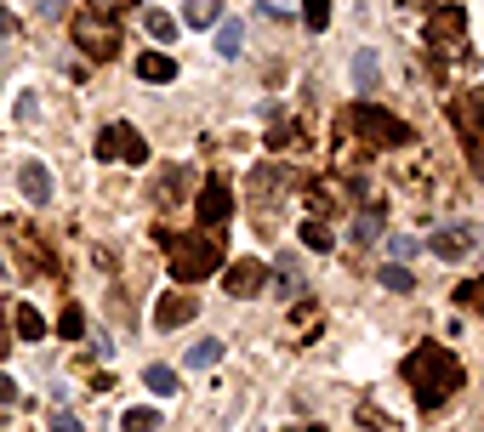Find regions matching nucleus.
Masks as SVG:
<instances>
[{"label":"nucleus","mask_w":484,"mask_h":432,"mask_svg":"<svg viewBox=\"0 0 484 432\" xmlns=\"http://www.w3.org/2000/svg\"><path fill=\"white\" fill-rule=\"evenodd\" d=\"M405 381L422 409H439L450 393H461V381H468V370H461V358L450 348H439V341H422L410 358H405Z\"/></svg>","instance_id":"obj_1"},{"label":"nucleus","mask_w":484,"mask_h":432,"mask_svg":"<svg viewBox=\"0 0 484 432\" xmlns=\"http://www.w3.org/2000/svg\"><path fill=\"white\" fill-rule=\"evenodd\" d=\"M154 240L165 245V256H172V279H183V285H200V279H212V273H222V245H217V233H165V228H154Z\"/></svg>","instance_id":"obj_2"},{"label":"nucleus","mask_w":484,"mask_h":432,"mask_svg":"<svg viewBox=\"0 0 484 432\" xmlns=\"http://www.w3.org/2000/svg\"><path fill=\"white\" fill-rule=\"evenodd\" d=\"M342 125H348L353 137L376 142V148H399V142H410V125L399 120V114H388V108H376V103H353L348 114H342Z\"/></svg>","instance_id":"obj_3"},{"label":"nucleus","mask_w":484,"mask_h":432,"mask_svg":"<svg viewBox=\"0 0 484 432\" xmlns=\"http://www.w3.org/2000/svg\"><path fill=\"white\" fill-rule=\"evenodd\" d=\"M194 211H200V228H205V233H217L228 216H234V193H228V182H222V177H212V182L200 188Z\"/></svg>","instance_id":"obj_4"},{"label":"nucleus","mask_w":484,"mask_h":432,"mask_svg":"<svg viewBox=\"0 0 484 432\" xmlns=\"http://www.w3.org/2000/svg\"><path fill=\"white\" fill-rule=\"evenodd\" d=\"M74 40H80V52H86L92 63H109V57H120V29L97 24V17H80V24H74Z\"/></svg>","instance_id":"obj_5"},{"label":"nucleus","mask_w":484,"mask_h":432,"mask_svg":"<svg viewBox=\"0 0 484 432\" xmlns=\"http://www.w3.org/2000/svg\"><path fill=\"white\" fill-rule=\"evenodd\" d=\"M200 319V301L194 296H177V290H165L154 301V330H183V324H194Z\"/></svg>","instance_id":"obj_6"},{"label":"nucleus","mask_w":484,"mask_h":432,"mask_svg":"<svg viewBox=\"0 0 484 432\" xmlns=\"http://www.w3.org/2000/svg\"><path fill=\"white\" fill-rule=\"evenodd\" d=\"M268 285V262H222V290L228 296H257Z\"/></svg>","instance_id":"obj_7"},{"label":"nucleus","mask_w":484,"mask_h":432,"mask_svg":"<svg viewBox=\"0 0 484 432\" xmlns=\"http://www.w3.org/2000/svg\"><path fill=\"white\" fill-rule=\"evenodd\" d=\"M450 120H456V132H461V148H468V165H479V97H456L450 103Z\"/></svg>","instance_id":"obj_8"},{"label":"nucleus","mask_w":484,"mask_h":432,"mask_svg":"<svg viewBox=\"0 0 484 432\" xmlns=\"http://www.w3.org/2000/svg\"><path fill=\"white\" fill-rule=\"evenodd\" d=\"M17 188H24L29 205H46L52 200V171L40 165V160H24V165H17Z\"/></svg>","instance_id":"obj_9"},{"label":"nucleus","mask_w":484,"mask_h":432,"mask_svg":"<svg viewBox=\"0 0 484 432\" xmlns=\"http://www.w3.org/2000/svg\"><path fill=\"white\" fill-rule=\"evenodd\" d=\"M461 29H468V12H461V6H445V12L433 17L428 40H433V46H439V40H450V46H468V34H461Z\"/></svg>","instance_id":"obj_10"},{"label":"nucleus","mask_w":484,"mask_h":432,"mask_svg":"<svg viewBox=\"0 0 484 432\" xmlns=\"http://www.w3.org/2000/svg\"><path fill=\"white\" fill-rule=\"evenodd\" d=\"M428 250L439 256V262H456V256H468V250H473V228H445V233H433Z\"/></svg>","instance_id":"obj_11"},{"label":"nucleus","mask_w":484,"mask_h":432,"mask_svg":"<svg viewBox=\"0 0 484 432\" xmlns=\"http://www.w3.org/2000/svg\"><path fill=\"white\" fill-rule=\"evenodd\" d=\"M137 80H149V85H172V80H177V63L165 57V52H143V57H137Z\"/></svg>","instance_id":"obj_12"},{"label":"nucleus","mask_w":484,"mask_h":432,"mask_svg":"<svg viewBox=\"0 0 484 432\" xmlns=\"http://www.w3.org/2000/svg\"><path fill=\"white\" fill-rule=\"evenodd\" d=\"M114 160H125V165H149V142H143V132H132V125H114Z\"/></svg>","instance_id":"obj_13"},{"label":"nucleus","mask_w":484,"mask_h":432,"mask_svg":"<svg viewBox=\"0 0 484 432\" xmlns=\"http://www.w3.org/2000/svg\"><path fill=\"white\" fill-rule=\"evenodd\" d=\"M376 74H382V63H376V52H353V92H360V97H370L376 85H382Z\"/></svg>","instance_id":"obj_14"},{"label":"nucleus","mask_w":484,"mask_h":432,"mask_svg":"<svg viewBox=\"0 0 484 432\" xmlns=\"http://www.w3.org/2000/svg\"><path fill=\"white\" fill-rule=\"evenodd\" d=\"M6 313H12V330H17V336H24V341H40V336H46V330H52V324H46V319H40V313L29 308V301H24V308H12V301H6Z\"/></svg>","instance_id":"obj_15"},{"label":"nucleus","mask_w":484,"mask_h":432,"mask_svg":"<svg viewBox=\"0 0 484 432\" xmlns=\"http://www.w3.org/2000/svg\"><path fill=\"white\" fill-rule=\"evenodd\" d=\"M217 52L222 57H240L245 52V24H240V17H217Z\"/></svg>","instance_id":"obj_16"},{"label":"nucleus","mask_w":484,"mask_h":432,"mask_svg":"<svg viewBox=\"0 0 484 432\" xmlns=\"http://www.w3.org/2000/svg\"><path fill=\"white\" fill-rule=\"evenodd\" d=\"M217 17H222V0H188L183 24H188V29H212Z\"/></svg>","instance_id":"obj_17"},{"label":"nucleus","mask_w":484,"mask_h":432,"mask_svg":"<svg viewBox=\"0 0 484 432\" xmlns=\"http://www.w3.org/2000/svg\"><path fill=\"white\" fill-rule=\"evenodd\" d=\"M143 24H149V34L160 40V46H172V40H177V29H183L177 17H172V12H160V6H149V12H143Z\"/></svg>","instance_id":"obj_18"},{"label":"nucleus","mask_w":484,"mask_h":432,"mask_svg":"<svg viewBox=\"0 0 484 432\" xmlns=\"http://www.w3.org/2000/svg\"><path fill=\"white\" fill-rule=\"evenodd\" d=\"M217 358H222V341H217V336H205V341H194V348H188L183 364H188V370H212Z\"/></svg>","instance_id":"obj_19"},{"label":"nucleus","mask_w":484,"mask_h":432,"mask_svg":"<svg viewBox=\"0 0 484 432\" xmlns=\"http://www.w3.org/2000/svg\"><path fill=\"white\" fill-rule=\"evenodd\" d=\"M120 432H160V409H149V404L125 409V416H120Z\"/></svg>","instance_id":"obj_20"},{"label":"nucleus","mask_w":484,"mask_h":432,"mask_svg":"<svg viewBox=\"0 0 484 432\" xmlns=\"http://www.w3.org/2000/svg\"><path fill=\"white\" fill-rule=\"evenodd\" d=\"M143 381H149V393H160V398H177V370H165V364H149V370H143Z\"/></svg>","instance_id":"obj_21"},{"label":"nucleus","mask_w":484,"mask_h":432,"mask_svg":"<svg viewBox=\"0 0 484 432\" xmlns=\"http://www.w3.org/2000/svg\"><path fill=\"white\" fill-rule=\"evenodd\" d=\"M302 245L308 250H336V233L320 222V216H308V222H302Z\"/></svg>","instance_id":"obj_22"},{"label":"nucleus","mask_w":484,"mask_h":432,"mask_svg":"<svg viewBox=\"0 0 484 432\" xmlns=\"http://www.w3.org/2000/svg\"><path fill=\"white\" fill-rule=\"evenodd\" d=\"M302 24H308V34H325L331 29V0H302Z\"/></svg>","instance_id":"obj_23"},{"label":"nucleus","mask_w":484,"mask_h":432,"mask_svg":"<svg viewBox=\"0 0 484 432\" xmlns=\"http://www.w3.org/2000/svg\"><path fill=\"white\" fill-rule=\"evenodd\" d=\"M57 336H63V341H80V336H86V313H80V308H63V313H57Z\"/></svg>","instance_id":"obj_24"},{"label":"nucleus","mask_w":484,"mask_h":432,"mask_svg":"<svg viewBox=\"0 0 484 432\" xmlns=\"http://www.w3.org/2000/svg\"><path fill=\"white\" fill-rule=\"evenodd\" d=\"M336 200H342V188H336V182H325V177L308 182V205H313V211H331Z\"/></svg>","instance_id":"obj_25"},{"label":"nucleus","mask_w":484,"mask_h":432,"mask_svg":"<svg viewBox=\"0 0 484 432\" xmlns=\"http://www.w3.org/2000/svg\"><path fill=\"white\" fill-rule=\"evenodd\" d=\"M376 233H382V211H360V222H353V245H370Z\"/></svg>","instance_id":"obj_26"},{"label":"nucleus","mask_w":484,"mask_h":432,"mask_svg":"<svg viewBox=\"0 0 484 432\" xmlns=\"http://www.w3.org/2000/svg\"><path fill=\"white\" fill-rule=\"evenodd\" d=\"M376 279H382L388 290H410V285H416V279H410V268H393V262H382V268H376Z\"/></svg>","instance_id":"obj_27"},{"label":"nucleus","mask_w":484,"mask_h":432,"mask_svg":"<svg viewBox=\"0 0 484 432\" xmlns=\"http://www.w3.org/2000/svg\"><path fill=\"white\" fill-rule=\"evenodd\" d=\"M280 290L297 296V256H280Z\"/></svg>","instance_id":"obj_28"},{"label":"nucleus","mask_w":484,"mask_h":432,"mask_svg":"<svg viewBox=\"0 0 484 432\" xmlns=\"http://www.w3.org/2000/svg\"><path fill=\"white\" fill-rule=\"evenodd\" d=\"M114 148H120V142H114V125H103L97 142H92V154H97V160H114Z\"/></svg>","instance_id":"obj_29"},{"label":"nucleus","mask_w":484,"mask_h":432,"mask_svg":"<svg viewBox=\"0 0 484 432\" xmlns=\"http://www.w3.org/2000/svg\"><path fill=\"white\" fill-rule=\"evenodd\" d=\"M52 432H86V427H80L74 409H52Z\"/></svg>","instance_id":"obj_30"},{"label":"nucleus","mask_w":484,"mask_h":432,"mask_svg":"<svg viewBox=\"0 0 484 432\" xmlns=\"http://www.w3.org/2000/svg\"><path fill=\"white\" fill-rule=\"evenodd\" d=\"M388 256H393V262H410V256H416V240H405V233H399V240L388 245Z\"/></svg>","instance_id":"obj_31"},{"label":"nucleus","mask_w":484,"mask_h":432,"mask_svg":"<svg viewBox=\"0 0 484 432\" xmlns=\"http://www.w3.org/2000/svg\"><path fill=\"white\" fill-rule=\"evenodd\" d=\"M35 108H40V97L24 92V97H17V120H35Z\"/></svg>","instance_id":"obj_32"},{"label":"nucleus","mask_w":484,"mask_h":432,"mask_svg":"<svg viewBox=\"0 0 484 432\" xmlns=\"http://www.w3.org/2000/svg\"><path fill=\"white\" fill-rule=\"evenodd\" d=\"M12 34H17V12L0 6V40H12Z\"/></svg>","instance_id":"obj_33"},{"label":"nucleus","mask_w":484,"mask_h":432,"mask_svg":"<svg viewBox=\"0 0 484 432\" xmlns=\"http://www.w3.org/2000/svg\"><path fill=\"white\" fill-rule=\"evenodd\" d=\"M456 301L468 308V301H479V279H468V285H456Z\"/></svg>","instance_id":"obj_34"},{"label":"nucleus","mask_w":484,"mask_h":432,"mask_svg":"<svg viewBox=\"0 0 484 432\" xmlns=\"http://www.w3.org/2000/svg\"><path fill=\"white\" fill-rule=\"evenodd\" d=\"M12 398H17V381H12L6 370H0V404H12Z\"/></svg>","instance_id":"obj_35"},{"label":"nucleus","mask_w":484,"mask_h":432,"mask_svg":"<svg viewBox=\"0 0 484 432\" xmlns=\"http://www.w3.org/2000/svg\"><path fill=\"white\" fill-rule=\"evenodd\" d=\"M35 6H40V17H57L63 6H69V0H35Z\"/></svg>","instance_id":"obj_36"},{"label":"nucleus","mask_w":484,"mask_h":432,"mask_svg":"<svg viewBox=\"0 0 484 432\" xmlns=\"http://www.w3.org/2000/svg\"><path fill=\"white\" fill-rule=\"evenodd\" d=\"M0 358H6V301H0Z\"/></svg>","instance_id":"obj_37"},{"label":"nucleus","mask_w":484,"mask_h":432,"mask_svg":"<svg viewBox=\"0 0 484 432\" xmlns=\"http://www.w3.org/2000/svg\"><path fill=\"white\" fill-rule=\"evenodd\" d=\"M291 432H325V427H291Z\"/></svg>","instance_id":"obj_38"},{"label":"nucleus","mask_w":484,"mask_h":432,"mask_svg":"<svg viewBox=\"0 0 484 432\" xmlns=\"http://www.w3.org/2000/svg\"><path fill=\"white\" fill-rule=\"evenodd\" d=\"M0 273H6V262H0Z\"/></svg>","instance_id":"obj_39"}]
</instances>
